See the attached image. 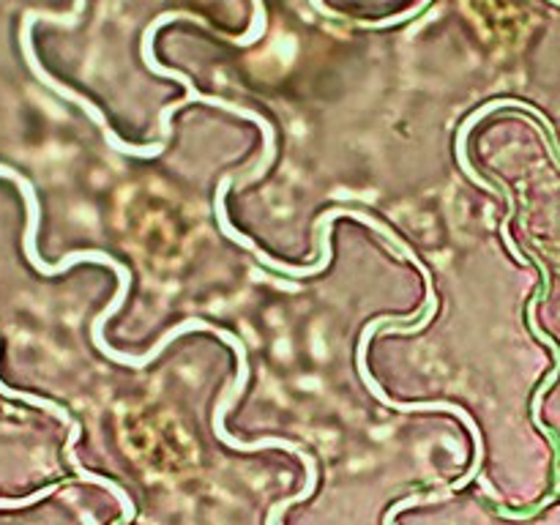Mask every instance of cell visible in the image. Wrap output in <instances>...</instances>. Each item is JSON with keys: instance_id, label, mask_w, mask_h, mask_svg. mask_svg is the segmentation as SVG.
I'll use <instances>...</instances> for the list:
<instances>
[{"instance_id": "cell-1", "label": "cell", "mask_w": 560, "mask_h": 525, "mask_svg": "<svg viewBox=\"0 0 560 525\" xmlns=\"http://www.w3.org/2000/svg\"><path fill=\"white\" fill-rule=\"evenodd\" d=\"M208 331H213L217 334L219 339H224V342L230 345V348L235 350V355H238V377H235L233 383H230L228 386V392H224V397L219 399L217 402V416H213V427H217V435L222 438L224 443H230V446H235V448H262V446H282V448H290V452H301L299 446H295V443H288V441H282V438H262V441H257V443H244V441H235L233 435H230L228 430H224V413H228V408L230 405L235 402V397H238L241 392H244V386H246V377H249V361H246V348H244V342H241L238 337H235V334H230V331H224V328H217L213 326V323H208Z\"/></svg>"}]
</instances>
